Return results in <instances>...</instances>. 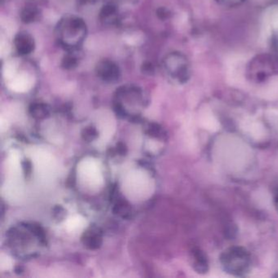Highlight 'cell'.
Returning <instances> with one entry per match:
<instances>
[{"mask_svg":"<svg viewBox=\"0 0 278 278\" xmlns=\"http://www.w3.org/2000/svg\"><path fill=\"white\" fill-rule=\"evenodd\" d=\"M87 34V25L79 17L67 16L57 25V40L62 48L68 52L79 50L86 40Z\"/></svg>","mask_w":278,"mask_h":278,"instance_id":"6da1fadb","label":"cell"},{"mask_svg":"<svg viewBox=\"0 0 278 278\" xmlns=\"http://www.w3.org/2000/svg\"><path fill=\"white\" fill-rule=\"evenodd\" d=\"M220 262L223 270L234 276H245L251 269L250 254L241 246H233L224 250L220 257Z\"/></svg>","mask_w":278,"mask_h":278,"instance_id":"7a4b0ae2","label":"cell"},{"mask_svg":"<svg viewBox=\"0 0 278 278\" xmlns=\"http://www.w3.org/2000/svg\"><path fill=\"white\" fill-rule=\"evenodd\" d=\"M151 181L143 171H135L129 174L125 181V190L133 199L145 198L150 193Z\"/></svg>","mask_w":278,"mask_h":278,"instance_id":"3957f363","label":"cell"},{"mask_svg":"<svg viewBox=\"0 0 278 278\" xmlns=\"http://www.w3.org/2000/svg\"><path fill=\"white\" fill-rule=\"evenodd\" d=\"M78 175L85 185L91 188H97L103 184V175L98 163L92 158H86L79 163Z\"/></svg>","mask_w":278,"mask_h":278,"instance_id":"277c9868","label":"cell"},{"mask_svg":"<svg viewBox=\"0 0 278 278\" xmlns=\"http://www.w3.org/2000/svg\"><path fill=\"white\" fill-rule=\"evenodd\" d=\"M97 76L103 81L108 83L116 82L121 76L120 69L115 62L111 60H102L96 66Z\"/></svg>","mask_w":278,"mask_h":278,"instance_id":"5b68a950","label":"cell"},{"mask_svg":"<svg viewBox=\"0 0 278 278\" xmlns=\"http://www.w3.org/2000/svg\"><path fill=\"white\" fill-rule=\"evenodd\" d=\"M14 46L18 54L21 56L30 55L35 49L33 36L27 32H19L14 38Z\"/></svg>","mask_w":278,"mask_h":278,"instance_id":"8992f818","label":"cell"},{"mask_svg":"<svg viewBox=\"0 0 278 278\" xmlns=\"http://www.w3.org/2000/svg\"><path fill=\"white\" fill-rule=\"evenodd\" d=\"M36 167L39 169V172L46 175L52 172L54 167L53 158L46 153H38L37 158H35Z\"/></svg>","mask_w":278,"mask_h":278,"instance_id":"52a82bcc","label":"cell"},{"mask_svg":"<svg viewBox=\"0 0 278 278\" xmlns=\"http://www.w3.org/2000/svg\"><path fill=\"white\" fill-rule=\"evenodd\" d=\"M118 9L113 4H107L101 9L100 19L105 24H115L118 21Z\"/></svg>","mask_w":278,"mask_h":278,"instance_id":"ba28073f","label":"cell"},{"mask_svg":"<svg viewBox=\"0 0 278 278\" xmlns=\"http://www.w3.org/2000/svg\"><path fill=\"white\" fill-rule=\"evenodd\" d=\"M40 12L35 6H27L22 9L21 13V19L22 22L26 24H31L33 22L39 20L40 18Z\"/></svg>","mask_w":278,"mask_h":278,"instance_id":"9c48e42d","label":"cell"},{"mask_svg":"<svg viewBox=\"0 0 278 278\" xmlns=\"http://www.w3.org/2000/svg\"><path fill=\"white\" fill-rule=\"evenodd\" d=\"M85 219L80 215H74L69 218L66 222V228L69 232H77L85 227Z\"/></svg>","mask_w":278,"mask_h":278,"instance_id":"30bf717a","label":"cell"},{"mask_svg":"<svg viewBox=\"0 0 278 278\" xmlns=\"http://www.w3.org/2000/svg\"><path fill=\"white\" fill-rule=\"evenodd\" d=\"M196 262H195V266L196 269L198 272L202 273H206L209 269V263L206 255L203 252L198 251L196 255Z\"/></svg>","mask_w":278,"mask_h":278,"instance_id":"8fae6325","label":"cell"},{"mask_svg":"<svg viewBox=\"0 0 278 278\" xmlns=\"http://www.w3.org/2000/svg\"><path fill=\"white\" fill-rule=\"evenodd\" d=\"M79 65V59L75 55V52H69L62 60V66L65 70H73Z\"/></svg>","mask_w":278,"mask_h":278,"instance_id":"7c38bea8","label":"cell"},{"mask_svg":"<svg viewBox=\"0 0 278 278\" xmlns=\"http://www.w3.org/2000/svg\"><path fill=\"white\" fill-rule=\"evenodd\" d=\"M142 72L145 75H153L154 72V67L153 65L150 62H146L142 66Z\"/></svg>","mask_w":278,"mask_h":278,"instance_id":"4fadbf2b","label":"cell"},{"mask_svg":"<svg viewBox=\"0 0 278 278\" xmlns=\"http://www.w3.org/2000/svg\"><path fill=\"white\" fill-rule=\"evenodd\" d=\"M13 265V261L8 256H2L1 258V267L3 269H9Z\"/></svg>","mask_w":278,"mask_h":278,"instance_id":"5bb4252c","label":"cell"},{"mask_svg":"<svg viewBox=\"0 0 278 278\" xmlns=\"http://www.w3.org/2000/svg\"><path fill=\"white\" fill-rule=\"evenodd\" d=\"M275 206H276V210H278V193H276V197H275Z\"/></svg>","mask_w":278,"mask_h":278,"instance_id":"9a60e30c","label":"cell"}]
</instances>
